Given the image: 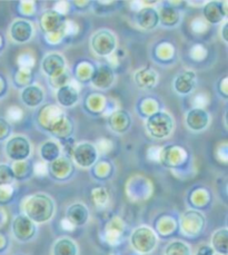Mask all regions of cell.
<instances>
[{
    "label": "cell",
    "instance_id": "obj_1",
    "mask_svg": "<svg viewBox=\"0 0 228 255\" xmlns=\"http://www.w3.org/2000/svg\"><path fill=\"white\" fill-rule=\"evenodd\" d=\"M25 213L35 223H46L54 216L55 203L48 195L38 193L26 201Z\"/></svg>",
    "mask_w": 228,
    "mask_h": 255
},
{
    "label": "cell",
    "instance_id": "obj_2",
    "mask_svg": "<svg viewBox=\"0 0 228 255\" xmlns=\"http://www.w3.org/2000/svg\"><path fill=\"white\" fill-rule=\"evenodd\" d=\"M158 239L155 232L147 226H140L137 228L131 234L130 243L137 252L140 254H148L153 252L156 245H157Z\"/></svg>",
    "mask_w": 228,
    "mask_h": 255
},
{
    "label": "cell",
    "instance_id": "obj_3",
    "mask_svg": "<svg viewBox=\"0 0 228 255\" xmlns=\"http://www.w3.org/2000/svg\"><path fill=\"white\" fill-rule=\"evenodd\" d=\"M147 130L155 138H165L170 135L174 127L172 117L167 113H155L146 122Z\"/></svg>",
    "mask_w": 228,
    "mask_h": 255
},
{
    "label": "cell",
    "instance_id": "obj_4",
    "mask_svg": "<svg viewBox=\"0 0 228 255\" xmlns=\"http://www.w3.org/2000/svg\"><path fill=\"white\" fill-rule=\"evenodd\" d=\"M92 47L95 53L99 56L111 55L116 47L115 36L107 30L98 31L93 36Z\"/></svg>",
    "mask_w": 228,
    "mask_h": 255
},
{
    "label": "cell",
    "instance_id": "obj_5",
    "mask_svg": "<svg viewBox=\"0 0 228 255\" xmlns=\"http://www.w3.org/2000/svg\"><path fill=\"white\" fill-rule=\"evenodd\" d=\"M6 153L13 160H23L30 155V144L22 136H15L6 145Z\"/></svg>",
    "mask_w": 228,
    "mask_h": 255
},
{
    "label": "cell",
    "instance_id": "obj_6",
    "mask_svg": "<svg viewBox=\"0 0 228 255\" xmlns=\"http://www.w3.org/2000/svg\"><path fill=\"white\" fill-rule=\"evenodd\" d=\"M74 158L80 167H90L97 159V149L89 143L79 144L74 149Z\"/></svg>",
    "mask_w": 228,
    "mask_h": 255
},
{
    "label": "cell",
    "instance_id": "obj_7",
    "mask_svg": "<svg viewBox=\"0 0 228 255\" xmlns=\"http://www.w3.org/2000/svg\"><path fill=\"white\" fill-rule=\"evenodd\" d=\"M42 69L51 78L59 77L61 74H64L65 59L58 53H50L42 60Z\"/></svg>",
    "mask_w": 228,
    "mask_h": 255
},
{
    "label": "cell",
    "instance_id": "obj_8",
    "mask_svg": "<svg viewBox=\"0 0 228 255\" xmlns=\"http://www.w3.org/2000/svg\"><path fill=\"white\" fill-rule=\"evenodd\" d=\"M13 234L19 241H27L35 234V224L26 215L17 216L12 224Z\"/></svg>",
    "mask_w": 228,
    "mask_h": 255
},
{
    "label": "cell",
    "instance_id": "obj_9",
    "mask_svg": "<svg viewBox=\"0 0 228 255\" xmlns=\"http://www.w3.org/2000/svg\"><path fill=\"white\" fill-rule=\"evenodd\" d=\"M210 123V115L204 108H193L186 115V124L189 129L201 131L205 129Z\"/></svg>",
    "mask_w": 228,
    "mask_h": 255
},
{
    "label": "cell",
    "instance_id": "obj_10",
    "mask_svg": "<svg viewBox=\"0 0 228 255\" xmlns=\"http://www.w3.org/2000/svg\"><path fill=\"white\" fill-rule=\"evenodd\" d=\"M226 2L211 1L204 6V17L211 23H218L225 19L227 16V9L225 8Z\"/></svg>",
    "mask_w": 228,
    "mask_h": 255
},
{
    "label": "cell",
    "instance_id": "obj_11",
    "mask_svg": "<svg viewBox=\"0 0 228 255\" xmlns=\"http://www.w3.org/2000/svg\"><path fill=\"white\" fill-rule=\"evenodd\" d=\"M196 84V75L193 70H185L176 77L174 82L175 91L180 95H187L192 93V91Z\"/></svg>",
    "mask_w": 228,
    "mask_h": 255
},
{
    "label": "cell",
    "instance_id": "obj_12",
    "mask_svg": "<svg viewBox=\"0 0 228 255\" xmlns=\"http://www.w3.org/2000/svg\"><path fill=\"white\" fill-rule=\"evenodd\" d=\"M11 38L18 44H23L30 40L32 36V26L27 20H16L10 28Z\"/></svg>",
    "mask_w": 228,
    "mask_h": 255
},
{
    "label": "cell",
    "instance_id": "obj_13",
    "mask_svg": "<svg viewBox=\"0 0 228 255\" xmlns=\"http://www.w3.org/2000/svg\"><path fill=\"white\" fill-rule=\"evenodd\" d=\"M137 22L142 29L151 30L157 27L159 22V13L155 8L145 7L139 9L138 15H137Z\"/></svg>",
    "mask_w": 228,
    "mask_h": 255
},
{
    "label": "cell",
    "instance_id": "obj_14",
    "mask_svg": "<svg viewBox=\"0 0 228 255\" xmlns=\"http://www.w3.org/2000/svg\"><path fill=\"white\" fill-rule=\"evenodd\" d=\"M87 207L82 203H75L67 210V220L74 226H82L88 221Z\"/></svg>",
    "mask_w": 228,
    "mask_h": 255
},
{
    "label": "cell",
    "instance_id": "obj_15",
    "mask_svg": "<svg viewBox=\"0 0 228 255\" xmlns=\"http://www.w3.org/2000/svg\"><path fill=\"white\" fill-rule=\"evenodd\" d=\"M21 99L28 107H36L44 101V92L39 86L31 85L21 92Z\"/></svg>",
    "mask_w": 228,
    "mask_h": 255
},
{
    "label": "cell",
    "instance_id": "obj_16",
    "mask_svg": "<svg viewBox=\"0 0 228 255\" xmlns=\"http://www.w3.org/2000/svg\"><path fill=\"white\" fill-rule=\"evenodd\" d=\"M65 21L61 15L55 10H49L44 13L42 16V27L46 31L54 32L64 29Z\"/></svg>",
    "mask_w": 228,
    "mask_h": 255
},
{
    "label": "cell",
    "instance_id": "obj_17",
    "mask_svg": "<svg viewBox=\"0 0 228 255\" xmlns=\"http://www.w3.org/2000/svg\"><path fill=\"white\" fill-rule=\"evenodd\" d=\"M57 99H58L60 105H63L65 107L74 106L75 104L78 102L77 89L70 86V85L61 86L58 89V92H57Z\"/></svg>",
    "mask_w": 228,
    "mask_h": 255
},
{
    "label": "cell",
    "instance_id": "obj_18",
    "mask_svg": "<svg viewBox=\"0 0 228 255\" xmlns=\"http://www.w3.org/2000/svg\"><path fill=\"white\" fill-rule=\"evenodd\" d=\"M212 247L214 251L221 253L222 255H227L228 253V231L227 229L217 230L213 234Z\"/></svg>",
    "mask_w": 228,
    "mask_h": 255
},
{
    "label": "cell",
    "instance_id": "obj_19",
    "mask_svg": "<svg viewBox=\"0 0 228 255\" xmlns=\"http://www.w3.org/2000/svg\"><path fill=\"white\" fill-rule=\"evenodd\" d=\"M135 82L138 87L142 89H148L153 87L156 82H157V76H156L154 70L145 68L138 70L135 74Z\"/></svg>",
    "mask_w": 228,
    "mask_h": 255
},
{
    "label": "cell",
    "instance_id": "obj_20",
    "mask_svg": "<svg viewBox=\"0 0 228 255\" xmlns=\"http://www.w3.org/2000/svg\"><path fill=\"white\" fill-rule=\"evenodd\" d=\"M78 249L73 240L60 239L54 245V255H77Z\"/></svg>",
    "mask_w": 228,
    "mask_h": 255
},
{
    "label": "cell",
    "instance_id": "obj_21",
    "mask_svg": "<svg viewBox=\"0 0 228 255\" xmlns=\"http://www.w3.org/2000/svg\"><path fill=\"white\" fill-rule=\"evenodd\" d=\"M59 146L54 141H46L41 147V156L47 162H53L59 156Z\"/></svg>",
    "mask_w": 228,
    "mask_h": 255
},
{
    "label": "cell",
    "instance_id": "obj_22",
    "mask_svg": "<svg viewBox=\"0 0 228 255\" xmlns=\"http://www.w3.org/2000/svg\"><path fill=\"white\" fill-rule=\"evenodd\" d=\"M165 255H191V249L186 243L174 241L166 248Z\"/></svg>",
    "mask_w": 228,
    "mask_h": 255
},
{
    "label": "cell",
    "instance_id": "obj_23",
    "mask_svg": "<svg viewBox=\"0 0 228 255\" xmlns=\"http://www.w3.org/2000/svg\"><path fill=\"white\" fill-rule=\"evenodd\" d=\"M159 18H161V22H163L164 25L172 26L176 25L179 20V13L177 10H175L174 8L166 7L160 10Z\"/></svg>",
    "mask_w": 228,
    "mask_h": 255
},
{
    "label": "cell",
    "instance_id": "obj_24",
    "mask_svg": "<svg viewBox=\"0 0 228 255\" xmlns=\"http://www.w3.org/2000/svg\"><path fill=\"white\" fill-rule=\"evenodd\" d=\"M15 178V172L8 165L0 164V186L8 185Z\"/></svg>",
    "mask_w": 228,
    "mask_h": 255
},
{
    "label": "cell",
    "instance_id": "obj_25",
    "mask_svg": "<svg viewBox=\"0 0 228 255\" xmlns=\"http://www.w3.org/2000/svg\"><path fill=\"white\" fill-rule=\"evenodd\" d=\"M9 124L8 123L2 120V118H0V140L3 139L4 137H7L8 133H9Z\"/></svg>",
    "mask_w": 228,
    "mask_h": 255
},
{
    "label": "cell",
    "instance_id": "obj_26",
    "mask_svg": "<svg viewBox=\"0 0 228 255\" xmlns=\"http://www.w3.org/2000/svg\"><path fill=\"white\" fill-rule=\"evenodd\" d=\"M214 250L213 248L208 247V245H203V247L199 248L196 252V255H214Z\"/></svg>",
    "mask_w": 228,
    "mask_h": 255
},
{
    "label": "cell",
    "instance_id": "obj_27",
    "mask_svg": "<svg viewBox=\"0 0 228 255\" xmlns=\"http://www.w3.org/2000/svg\"><path fill=\"white\" fill-rule=\"evenodd\" d=\"M15 111H16V107H12L8 111V116L11 121H18V120H20V118H21V115H22L21 111L19 110V108H18L17 113H15Z\"/></svg>",
    "mask_w": 228,
    "mask_h": 255
},
{
    "label": "cell",
    "instance_id": "obj_28",
    "mask_svg": "<svg viewBox=\"0 0 228 255\" xmlns=\"http://www.w3.org/2000/svg\"><path fill=\"white\" fill-rule=\"evenodd\" d=\"M227 22L224 23V26H223V29H222V37H223V40L225 42H227Z\"/></svg>",
    "mask_w": 228,
    "mask_h": 255
}]
</instances>
